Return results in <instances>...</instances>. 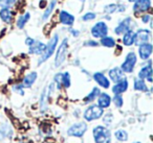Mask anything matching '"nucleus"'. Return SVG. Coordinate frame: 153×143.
Masks as SVG:
<instances>
[{"label":"nucleus","instance_id":"nucleus-21","mask_svg":"<svg viewBox=\"0 0 153 143\" xmlns=\"http://www.w3.org/2000/svg\"><path fill=\"white\" fill-rule=\"evenodd\" d=\"M134 37H135V32L132 30H128L126 34H124L123 42L126 46H131L134 43Z\"/></svg>","mask_w":153,"mask_h":143},{"label":"nucleus","instance_id":"nucleus-20","mask_svg":"<svg viewBox=\"0 0 153 143\" xmlns=\"http://www.w3.org/2000/svg\"><path fill=\"white\" fill-rule=\"evenodd\" d=\"M37 72H30L25 77L23 78V84H22V87H25V88H30L33 86L35 82L37 80Z\"/></svg>","mask_w":153,"mask_h":143},{"label":"nucleus","instance_id":"nucleus-19","mask_svg":"<svg viewBox=\"0 0 153 143\" xmlns=\"http://www.w3.org/2000/svg\"><path fill=\"white\" fill-rule=\"evenodd\" d=\"M60 22L62 24H65V25H72L74 22V17L72 15H70L69 13L65 11H62L60 13Z\"/></svg>","mask_w":153,"mask_h":143},{"label":"nucleus","instance_id":"nucleus-22","mask_svg":"<svg viewBox=\"0 0 153 143\" xmlns=\"http://www.w3.org/2000/svg\"><path fill=\"white\" fill-rule=\"evenodd\" d=\"M0 18L5 23H11L12 21V12L9 9H2L0 11Z\"/></svg>","mask_w":153,"mask_h":143},{"label":"nucleus","instance_id":"nucleus-38","mask_svg":"<svg viewBox=\"0 0 153 143\" xmlns=\"http://www.w3.org/2000/svg\"><path fill=\"white\" fill-rule=\"evenodd\" d=\"M85 45H90V46H98V43L94 42V41H89V42L85 43Z\"/></svg>","mask_w":153,"mask_h":143},{"label":"nucleus","instance_id":"nucleus-12","mask_svg":"<svg viewBox=\"0 0 153 143\" xmlns=\"http://www.w3.org/2000/svg\"><path fill=\"white\" fill-rule=\"evenodd\" d=\"M138 77H140V80L147 78L150 83L152 82V68H151V62H149L148 65L145 66L144 68H142V70H140V73H138Z\"/></svg>","mask_w":153,"mask_h":143},{"label":"nucleus","instance_id":"nucleus-39","mask_svg":"<svg viewBox=\"0 0 153 143\" xmlns=\"http://www.w3.org/2000/svg\"><path fill=\"white\" fill-rule=\"evenodd\" d=\"M149 20H150V16H149V15H146V16H144V17H143V22H144V23H147Z\"/></svg>","mask_w":153,"mask_h":143},{"label":"nucleus","instance_id":"nucleus-43","mask_svg":"<svg viewBox=\"0 0 153 143\" xmlns=\"http://www.w3.org/2000/svg\"><path fill=\"white\" fill-rule=\"evenodd\" d=\"M81 1H84V0H81Z\"/></svg>","mask_w":153,"mask_h":143},{"label":"nucleus","instance_id":"nucleus-9","mask_svg":"<svg viewBox=\"0 0 153 143\" xmlns=\"http://www.w3.org/2000/svg\"><path fill=\"white\" fill-rule=\"evenodd\" d=\"M150 7H151L150 0H135L133 11L136 12V13H142V12L148 11L150 9Z\"/></svg>","mask_w":153,"mask_h":143},{"label":"nucleus","instance_id":"nucleus-10","mask_svg":"<svg viewBox=\"0 0 153 143\" xmlns=\"http://www.w3.org/2000/svg\"><path fill=\"white\" fill-rule=\"evenodd\" d=\"M138 53H140V57L142 60H148L152 53V45L149 43L140 45V49H138Z\"/></svg>","mask_w":153,"mask_h":143},{"label":"nucleus","instance_id":"nucleus-2","mask_svg":"<svg viewBox=\"0 0 153 143\" xmlns=\"http://www.w3.org/2000/svg\"><path fill=\"white\" fill-rule=\"evenodd\" d=\"M103 113H104V111L102 108H100L97 105H92L85 110L84 118L86 119V121H92V120H97L102 117Z\"/></svg>","mask_w":153,"mask_h":143},{"label":"nucleus","instance_id":"nucleus-29","mask_svg":"<svg viewBox=\"0 0 153 143\" xmlns=\"http://www.w3.org/2000/svg\"><path fill=\"white\" fill-rule=\"evenodd\" d=\"M47 95H48V92H47V88L44 89L42 92V95H41V100H40V105H41V110H45L46 108V100H47Z\"/></svg>","mask_w":153,"mask_h":143},{"label":"nucleus","instance_id":"nucleus-14","mask_svg":"<svg viewBox=\"0 0 153 143\" xmlns=\"http://www.w3.org/2000/svg\"><path fill=\"white\" fill-rule=\"evenodd\" d=\"M128 80L126 78H123L122 80H120L119 83H117L115 86H113L112 88V92L114 93L115 95L117 94H120L121 95L122 93H124L126 90L128 89Z\"/></svg>","mask_w":153,"mask_h":143},{"label":"nucleus","instance_id":"nucleus-8","mask_svg":"<svg viewBox=\"0 0 153 143\" xmlns=\"http://www.w3.org/2000/svg\"><path fill=\"white\" fill-rule=\"evenodd\" d=\"M151 32L148 29H140L135 32V37H134V43L138 46L143 44L148 43V41L150 40Z\"/></svg>","mask_w":153,"mask_h":143},{"label":"nucleus","instance_id":"nucleus-24","mask_svg":"<svg viewBox=\"0 0 153 143\" xmlns=\"http://www.w3.org/2000/svg\"><path fill=\"white\" fill-rule=\"evenodd\" d=\"M30 13H26L25 15L20 16L19 19H18V21H17V26H18V27H19V28H23L24 25H25V24L27 23L28 20H30Z\"/></svg>","mask_w":153,"mask_h":143},{"label":"nucleus","instance_id":"nucleus-17","mask_svg":"<svg viewBox=\"0 0 153 143\" xmlns=\"http://www.w3.org/2000/svg\"><path fill=\"white\" fill-rule=\"evenodd\" d=\"M109 77L113 83H119L124 78V72L121 70V68H113L109 71Z\"/></svg>","mask_w":153,"mask_h":143},{"label":"nucleus","instance_id":"nucleus-36","mask_svg":"<svg viewBox=\"0 0 153 143\" xmlns=\"http://www.w3.org/2000/svg\"><path fill=\"white\" fill-rule=\"evenodd\" d=\"M22 88H23V87H22V85H20V86H15V87H14V90L17 91V92H19L21 95H23L24 92H23V90H22Z\"/></svg>","mask_w":153,"mask_h":143},{"label":"nucleus","instance_id":"nucleus-6","mask_svg":"<svg viewBox=\"0 0 153 143\" xmlns=\"http://www.w3.org/2000/svg\"><path fill=\"white\" fill-rule=\"evenodd\" d=\"M67 39H64L63 42L61 43L59 49H58L57 55H56V60H55V65L56 67H59L61 64H63V62L65 61L66 57V52H67Z\"/></svg>","mask_w":153,"mask_h":143},{"label":"nucleus","instance_id":"nucleus-35","mask_svg":"<svg viewBox=\"0 0 153 143\" xmlns=\"http://www.w3.org/2000/svg\"><path fill=\"white\" fill-rule=\"evenodd\" d=\"M103 121H104V123H106V124L111 123V121H112V115H111V114H108V115H106L104 117V119H103Z\"/></svg>","mask_w":153,"mask_h":143},{"label":"nucleus","instance_id":"nucleus-7","mask_svg":"<svg viewBox=\"0 0 153 143\" xmlns=\"http://www.w3.org/2000/svg\"><path fill=\"white\" fill-rule=\"evenodd\" d=\"M108 32V27L106 23L103 21L98 22L94 27L91 28V35L94 38H104Z\"/></svg>","mask_w":153,"mask_h":143},{"label":"nucleus","instance_id":"nucleus-42","mask_svg":"<svg viewBox=\"0 0 153 143\" xmlns=\"http://www.w3.org/2000/svg\"><path fill=\"white\" fill-rule=\"evenodd\" d=\"M133 143H140V142H133Z\"/></svg>","mask_w":153,"mask_h":143},{"label":"nucleus","instance_id":"nucleus-37","mask_svg":"<svg viewBox=\"0 0 153 143\" xmlns=\"http://www.w3.org/2000/svg\"><path fill=\"white\" fill-rule=\"evenodd\" d=\"M34 39H32V38H27L25 40V43H26V45H28V46H30V45L33 44V43H34Z\"/></svg>","mask_w":153,"mask_h":143},{"label":"nucleus","instance_id":"nucleus-34","mask_svg":"<svg viewBox=\"0 0 153 143\" xmlns=\"http://www.w3.org/2000/svg\"><path fill=\"white\" fill-rule=\"evenodd\" d=\"M96 18V14L94 13H87L83 16V20L84 21H89V20H94Z\"/></svg>","mask_w":153,"mask_h":143},{"label":"nucleus","instance_id":"nucleus-4","mask_svg":"<svg viewBox=\"0 0 153 143\" xmlns=\"http://www.w3.org/2000/svg\"><path fill=\"white\" fill-rule=\"evenodd\" d=\"M87 130V124L85 122H78L67 130V135L71 137H82Z\"/></svg>","mask_w":153,"mask_h":143},{"label":"nucleus","instance_id":"nucleus-31","mask_svg":"<svg viewBox=\"0 0 153 143\" xmlns=\"http://www.w3.org/2000/svg\"><path fill=\"white\" fill-rule=\"evenodd\" d=\"M113 102H114V105H117V108H121L122 105H123V97H122V95H120V94H117V95H114V97H113Z\"/></svg>","mask_w":153,"mask_h":143},{"label":"nucleus","instance_id":"nucleus-13","mask_svg":"<svg viewBox=\"0 0 153 143\" xmlns=\"http://www.w3.org/2000/svg\"><path fill=\"white\" fill-rule=\"evenodd\" d=\"M45 47H46L45 44L35 40L34 43L30 46V53H34V55H42L45 50Z\"/></svg>","mask_w":153,"mask_h":143},{"label":"nucleus","instance_id":"nucleus-40","mask_svg":"<svg viewBox=\"0 0 153 143\" xmlns=\"http://www.w3.org/2000/svg\"><path fill=\"white\" fill-rule=\"evenodd\" d=\"M70 32H71L74 37H76L78 35H79V32H76V30H74V29H70Z\"/></svg>","mask_w":153,"mask_h":143},{"label":"nucleus","instance_id":"nucleus-26","mask_svg":"<svg viewBox=\"0 0 153 143\" xmlns=\"http://www.w3.org/2000/svg\"><path fill=\"white\" fill-rule=\"evenodd\" d=\"M101 44L105 47H113L115 45V41L111 37H104L101 40Z\"/></svg>","mask_w":153,"mask_h":143},{"label":"nucleus","instance_id":"nucleus-1","mask_svg":"<svg viewBox=\"0 0 153 143\" xmlns=\"http://www.w3.org/2000/svg\"><path fill=\"white\" fill-rule=\"evenodd\" d=\"M94 139L96 143H110L111 133L107 128L102 125H98L92 130Z\"/></svg>","mask_w":153,"mask_h":143},{"label":"nucleus","instance_id":"nucleus-27","mask_svg":"<svg viewBox=\"0 0 153 143\" xmlns=\"http://www.w3.org/2000/svg\"><path fill=\"white\" fill-rule=\"evenodd\" d=\"M56 2H57V0H53L51 2V4H49V7L46 9V11L44 12V14H43L42 16V19L43 20H46L47 18L49 17V16L51 15V13H53V9H55V5H56Z\"/></svg>","mask_w":153,"mask_h":143},{"label":"nucleus","instance_id":"nucleus-5","mask_svg":"<svg viewBox=\"0 0 153 143\" xmlns=\"http://www.w3.org/2000/svg\"><path fill=\"white\" fill-rule=\"evenodd\" d=\"M137 57L134 52H129L126 57V60L121 66V70L123 72H127V73H131L133 71L134 67H135Z\"/></svg>","mask_w":153,"mask_h":143},{"label":"nucleus","instance_id":"nucleus-18","mask_svg":"<svg viewBox=\"0 0 153 143\" xmlns=\"http://www.w3.org/2000/svg\"><path fill=\"white\" fill-rule=\"evenodd\" d=\"M12 135H13V130L9 124L4 123L0 126V141L7 138H11Z\"/></svg>","mask_w":153,"mask_h":143},{"label":"nucleus","instance_id":"nucleus-32","mask_svg":"<svg viewBox=\"0 0 153 143\" xmlns=\"http://www.w3.org/2000/svg\"><path fill=\"white\" fill-rule=\"evenodd\" d=\"M16 2V0H0V7L3 9H7L9 7L13 5Z\"/></svg>","mask_w":153,"mask_h":143},{"label":"nucleus","instance_id":"nucleus-28","mask_svg":"<svg viewBox=\"0 0 153 143\" xmlns=\"http://www.w3.org/2000/svg\"><path fill=\"white\" fill-rule=\"evenodd\" d=\"M134 89L137 91H147V86L145 82L140 78L134 80Z\"/></svg>","mask_w":153,"mask_h":143},{"label":"nucleus","instance_id":"nucleus-25","mask_svg":"<svg viewBox=\"0 0 153 143\" xmlns=\"http://www.w3.org/2000/svg\"><path fill=\"white\" fill-rule=\"evenodd\" d=\"M114 136L117 140L122 141V142H123V141L128 140V134H127V132L124 130H117V132L114 133Z\"/></svg>","mask_w":153,"mask_h":143},{"label":"nucleus","instance_id":"nucleus-41","mask_svg":"<svg viewBox=\"0 0 153 143\" xmlns=\"http://www.w3.org/2000/svg\"><path fill=\"white\" fill-rule=\"evenodd\" d=\"M129 1H131V2H133V1H135V0H129Z\"/></svg>","mask_w":153,"mask_h":143},{"label":"nucleus","instance_id":"nucleus-30","mask_svg":"<svg viewBox=\"0 0 153 143\" xmlns=\"http://www.w3.org/2000/svg\"><path fill=\"white\" fill-rule=\"evenodd\" d=\"M61 83L63 84V86L65 88H69L70 86V75L68 72H65V73L62 74V77H61Z\"/></svg>","mask_w":153,"mask_h":143},{"label":"nucleus","instance_id":"nucleus-23","mask_svg":"<svg viewBox=\"0 0 153 143\" xmlns=\"http://www.w3.org/2000/svg\"><path fill=\"white\" fill-rule=\"evenodd\" d=\"M100 89L99 88H94L91 90V92L89 93V94L87 95V96L85 97V98H84V101H85V102H90V101H94V99L97 98V97L99 96V95H100Z\"/></svg>","mask_w":153,"mask_h":143},{"label":"nucleus","instance_id":"nucleus-33","mask_svg":"<svg viewBox=\"0 0 153 143\" xmlns=\"http://www.w3.org/2000/svg\"><path fill=\"white\" fill-rule=\"evenodd\" d=\"M117 4H110V5H107V7H105L104 11L106 12V13H108V14H112L113 12L117 11Z\"/></svg>","mask_w":153,"mask_h":143},{"label":"nucleus","instance_id":"nucleus-11","mask_svg":"<svg viewBox=\"0 0 153 143\" xmlns=\"http://www.w3.org/2000/svg\"><path fill=\"white\" fill-rule=\"evenodd\" d=\"M130 23H131V19H130V18H126L125 20H123V21L117 25V27L114 29V32L117 35L126 34L128 30H130Z\"/></svg>","mask_w":153,"mask_h":143},{"label":"nucleus","instance_id":"nucleus-16","mask_svg":"<svg viewBox=\"0 0 153 143\" xmlns=\"http://www.w3.org/2000/svg\"><path fill=\"white\" fill-rule=\"evenodd\" d=\"M99 99H98V105L100 108H102L103 110L105 108H108L111 103V97L110 95H108L107 93H100L99 95Z\"/></svg>","mask_w":153,"mask_h":143},{"label":"nucleus","instance_id":"nucleus-3","mask_svg":"<svg viewBox=\"0 0 153 143\" xmlns=\"http://www.w3.org/2000/svg\"><path fill=\"white\" fill-rule=\"evenodd\" d=\"M58 40H59V38H58V35H55V36L53 37V39L49 41L48 44H47L46 47H45L44 52L41 55L42 57H41L40 60H39V65H40V64H42L43 62H45L47 59H49V57L53 55V51H55V49H56V46H57V44H58Z\"/></svg>","mask_w":153,"mask_h":143},{"label":"nucleus","instance_id":"nucleus-15","mask_svg":"<svg viewBox=\"0 0 153 143\" xmlns=\"http://www.w3.org/2000/svg\"><path fill=\"white\" fill-rule=\"evenodd\" d=\"M94 78L101 87H103V88L108 89L109 86H110V82L108 80V78H107L103 73H101V72H97V73H94Z\"/></svg>","mask_w":153,"mask_h":143}]
</instances>
